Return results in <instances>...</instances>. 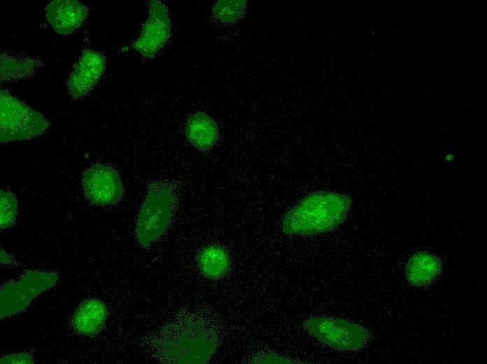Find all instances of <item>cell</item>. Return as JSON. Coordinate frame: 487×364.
Masks as SVG:
<instances>
[{
  "mask_svg": "<svg viewBox=\"0 0 487 364\" xmlns=\"http://www.w3.org/2000/svg\"><path fill=\"white\" fill-rule=\"evenodd\" d=\"M246 2L243 0H220L213 6L214 17L223 22H232L239 19L244 13Z\"/></svg>",
  "mask_w": 487,
  "mask_h": 364,
  "instance_id": "9a60e30c",
  "label": "cell"
},
{
  "mask_svg": "<svg viewBox=\"0 0 487 364\" xmlns=\"http://www.w3.org/2000/svg\"><path fill=\"white\" fill-rule=\"evenodd\" d=\"M85 197L97 205H108L122 196L123 187L118 172L112 167L98 164L86 169L82 176Z\"/></svg>",
  "mask_w": 487,
  "mask_h": 364,
  "instance_id": "52a82bcc",
  "label": "cell"
},
{
  "mask_svg": "<svg viewBox=\"0 0 487 364\" xmlns=\"http://www.w3.org/2000/svg\"><path fill=\"white\" fill-rule=\"evenodd\" d=\"M88 13L87 8L76 0H54L46 7V19L59 34L66 35L80 27Z\"/></svg>",
  "mask_w": 487,
  "mask_h": 364,
  "instance_id": "9c48e42d",
  "label": "cell"
},
{
  "mask_svg": "<svg viewBox=\"0 0 487 364\" xmlns=\"http://www.w3.org/2000/svg\"><path fill=\"white\" fill-rule=\"evenodd\" d=\"M9 258H8V255L6 254L3 251H1V262L2 264H5L6 262H8Z\"/></svg>",
  "mask_w": 487,
  "mask_h": 364,
  "instance_id": "d6986e66",
  "label": "cell"
},
{
  "mask_svg": "<svg viewBox=\"0 0 487 364\" xmlns=\"http://www.w3.org/2000/svg\"><path fill=\"white\" fill-rule=\"evenodd\" d=\"M441 269V262L436 256L427 252H418L409 258L406 266V277L411 284L423 286L431 283Z\"/></svg>",
  "mask_w": 487,
  "mask_h": 364,
  "instance_id": "7c38bea8",
  "label": "cell"
},
{
  "mask_svg": "<svg viewBox=\"0 0 487 364\" xmlns=\"http://www.w3.org/2000/svg\"><path fill=\"white\" fill-rule=\"evenodd\" d=\"M308 332L321 343L336 349L355 351L362 348L367 339L360 325L341 318L315 317L305 323Z\"/></svg>",
  "mask_w": 487,
  "mask_h": 364,
  "instance_id": "5b68a950",
  "label": "cell"
},
{
  "mask_svg": "<svg viewBox=\"0 0 487 364\" xmlns=\"http://www.w3.org/2000/svg\"><path fill=\"white\" fill-rule=\"evenodd\" d=\"M258 363H291L292 362L285 358L279 356H264L257 360Z\"/></svg>",
  "mask_w": 487,
  "mask_h": 364,
  "instance_id": "ac0fdd59",
  "label": "cell"
},
{
  "mask_svg": "<svg viewBox=\"0 0 487 364\" xmlns=\"http://www.w3.org/2000/svg\"><path fill=\"white\" fill-rule=\"evenodd\" d=\"M58 280L55 272L27 271L16 281L4 284L0 291L1 318L24 311L41 293Z\"/></svg>",
  "mask_w": 487,
  "mask_h": 364,
  "instance_id": "277c9868",
  "label": "cell"
},
{
  "mask_svg": "<svg viewBox=\"0 0 487 364\" xmlns=\"http://www.w3.org/2000/svg\"><path fill=\"white\" fill-rule=\"evenodd\" d=\"M1 80H13L31 76L42 65L40 60L31 57L1 54Z\"/></svg>",
  "mask_w": 487,
  "mask_h": 364,
  "instance_id": "5bb4252c",
  "label": "cell"
},
{
  "mask_svg": "<svg viewBox=\"0 0 487 364\" xmlns=\"http://www.w3.org/2000/svg\"><path fill=\"white\" fill-rule=\"evenodd\" d=\"M0 141H22L41 134L49 127L48 120L13 96L0 90Z\"/></svg>",
  "mask_w": 487,
  "mask_h": 364,
  "instance_id": "3957f363",
  "label": "cell"
},
{
  "mask_svg": "<svg viewBox=\"0 0 487 364\" xmlns=\"http://www.w3.org/2000/svg\"><path fill=\"white\" fill-rule=\"evenodd\" d=\"M185 135L190 144L199 150H207L218 140V129L216 122L209 115L197 112L188 119Z\"/></svg>",
  "mask_w": 487,
  "mask_h": 364,
  "instance_id": "8fae6325",
  "label": "cell"
},
{
  "mask_svg": "<svg viewBox=\"0 0 487 364\" xmlns=\"http://www.w3.org/2000/svg\"><path fill=\"white\" fill-rule=\"evenodd\" d=\"M0 363L6 364H31L34 363V359L27 353L13 354L2 357L0 359Z\"/></svg>",
  "mask_w": 487,
  "mask_h": 364,
  "instance_id": "e0dca14e",
  "label": "cell"
},
{
  "mask_svg": "<svg viewBox=\"0 0 487 364\" xmlns=\"http://www.w3.org/2000/svg\"><path fill=\"white\" fill-rule=\"evenodd\" d=\"M105 67L106 59L101 53L85 48L67 80L71 97L78 99L88 94L101 77Z\"/></svg>",
  "mask_w": 487,
  "mask_h": 364,
  "instance_id": "ba28073f",
  "label": "cell"
},
{
  "mask_svg": "<svg viewBox=\"0 0 487 364\" xmlns=\"http://www.w3.org/2000/svg\"><path fill=\"white\" fill-rule=\"evenodd\" d=\"M175 206L174 194L163 183H153L139 209L136 224V237L139 244L148 247L166 230Z\"/></svg>",
  "mask_w": 487,
  "mask_h": 364,
  "instance_id": "7a4b0ae2",
  "label": "cell"
},
{
  "mask_svg": "<svg viewBox=\"0 0 487 364\" xmlns=\"http://www.w3.org/2000/svg\"><path fill=\"white\" fill-rule=\"evenodd\" d=\"M107 316L108 310L102 301L98 299L85 300L73 314V328L81 335H95L104 327Z\"/></svg>",
  "mask_w": 487,
  "mask_h": 364,
  "instance_id": "30bf717a",
  "label": "cell"
},
{
  "mask_svg": "<svg viewBox=\"0 0 487 364\" xmlns=\"http://www.w3.org/2000/svg\"><path fill=\"white\" fill-rule=\"evenodd\" d=\"M17 202L13 194L8 191H0V226L5 229L13 226L16 220Z\"/></svg>",
  "mask_w": 487,
  "mask_h": 364,
  "instance_id": "2e32d148",
  "label": "cell"
},
{
  "mask_svg": "<svg viewBox=\"0 0 487 364\" xmlns=\"http://www.w3.org/2000/svg\"><path fill=\"white\" fill-rule=\"evenodd\" d=\"M197 265L202 274L211 279L224 276L230 270V258L227 251L219 245L204 247L197 255Z\"/></svg>",
  "mask_w": 487,
  "mask_h": 364,
  "instance_id": "4fadbf2b",
  "label": "cell"
},
{
  "mask_svg": "<svg viewBox=\"0 0 487 364\" xmlns=\"http://www.w3.org/2000/svg\"><path fill=\"white\" fill-rule=\"evenodd\" d=\"M350 198L344 194L318 191L302 199L285 215L282 229L291 235H313L329 232L346 217Z\"/></svg>",
  "mask_w": 487,
  "mask_h": 364,
  "instance_id": "6da1fadb",
  "label": "cell"
},
{
  "mask_svg": "<svg viewBox=\"0 0 487 364\" xmlns=\"http://www.w3.org/2000/svg\"><path fill=\"white\" fill-rule=\"evenodd\" d=\"M171 34V21L167 6L159 1L149 2L148 17L132 48L147 58H153L167 43Z\"/></svg>",
  "mask_w": 487,
  "mask_h": 364,
  "instance_id": "8992f818",
  "label": "cell"
}]
</instances>
